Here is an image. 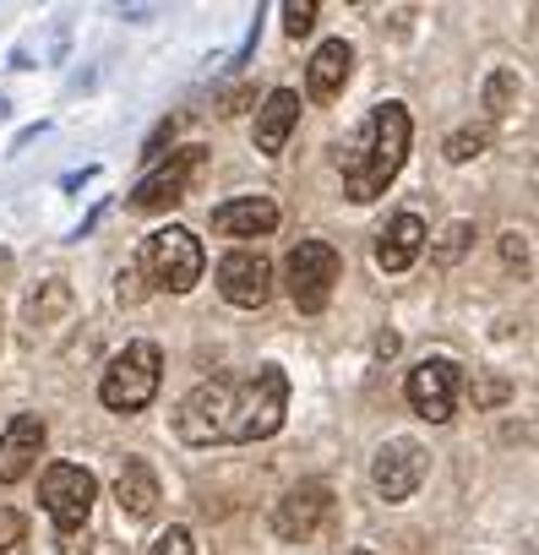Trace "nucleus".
I'll return each mask as SVG.
<instances>
[{
    "instance_id": "nucleus-1",
    "label": "nucleus",
    "mask_w": 539,
    "mask_h": 555,
    "mask_svg": "<svg viewBox=\"0 0 539 555\" xmlns=\"http://www.w3.org/2000/svg\"><path fill=\"white\" fill-rule=\"evenodd\" d=\"M409 137H414V120H409L403 104H376L371 109L360 142L344 153V191H349V202L365 207V202H376L398 180V169L409 158Z\"/></svg>"
},
{
    "instance_id": "nucleus-2",
    "label": "nucleus",
    "mask_w": 539,
    "mask_h": 555,
    "mask_svg": "<svg viewBox=\"0 0 539 555\" xmlns=\"http://www.w3.org/2000/svg\"><path fill=\"white\" fill-rule=\"evenodd\" d=\"M284 414H290V376H284V365H261L256 376L234 382L229 441L251 447V441H267V436H279Z\"/></svg>"
},
{
    "instance_id": "nucleus-3",
    "label": "nucleus",
    "mask_w": 539,
    "mask_h": 555,
    "mask_svg": "<svg viewBox=\"0 0 539 555\" xmlns=\"http://www.w3.org/2000/svg\"><path fill=\"white\" fill-rule=\"evenodd\" d=\"M158 382H164V349L147 344V338H137V344H126L110 360V371L99 382V398L115 414H137V409H147L158 398Z\"/></svg>"
},
{
    "instance_id": "nucleus-4",
    "label": "nucleus",
    "mask_w": 539,
    "mask_h": 555,
    "mask_svg": "<svg viewBox=\"0 0 539 555\" xmlns=\"http://www.w3.org/2000/svg\"><path fill=\"white\" fill-rule=\"evenodd\" d=\"M202 267H207L202 240L191 229H180V223H164V229H153L142 240V272L153 278L158 289H169V295L196 289L202 284Z\"/></svg>"
},
{
    "instance_id": "nucleus-5",
    "label": "nucleus",
    "mask_w": 539,
    "mask_h": 555,
    "mask_svg": "<svg viewBox=\"0 0 539 555\" xmlns=\"http://www.w3.org/2000/svg\"><path fill=\"white\" fill-rule=\"evenodd\" d=\"M234 382L240 376H207L185 392V403L175 409V436L185 447H218L229 441V414H234Z\"/></svg>"
},
{
    "instance_id": "nucleus-6",
    "label": "nucleus",
    "mask_w": 539,
    "mask_h": 555,
    "mask_svg": "<svg viewBox=\"0 0 539 555\" xmlns=\"http://www.w3.org/2000/svg\"><path fill=\"white\" fill-rule=\"evenodd\" d=\"M338 272H344V261H338V250H333L328 240H300V245L290 250V261H284V284H290L295 311H306V317L328 311Z\"/></svg>"
},
{
    "instance_id": "nucleus-7",
    "label": "nucleus",
    "mask_w": 539,
    "mask_h": 555,
    "mask_svg": "<svg viewBox=\"0 0 539 555\" xmlns=\"http://www.w3.org/2000/svg\"><path fill=\"white\" fill-rule=\"evenodd\" d=\"M39 501L61 533H82L93 517V501H99V479L82 463H50L39 479Z\"/></svg>"
},
{
    "instance_id": "nucleus-8",
    "label": "nucleus",
    "mask_w": 539,
    "mask_h": 555,
    "mask_svg": "<svg viewBox=\"0 0 539 555\" xmlns=\"http://www.w3.org/2000/svg\"><path fill=\"white\" fill-rule=\"evenodd\" d=\"M458 382H463L458 360H447V354L420 360V365L409 371V382H403L409 409H414L420 420H431V425H447V420H452V403H458Z\"/></svg>"
},
{
    "instance_id": "nucleus-9",
    "label": "nucleus",
    "mask_w": 539,
    "mask_h": 555,
    "mask_svg": "<svg viewBox=\"0 0 539 555\" xmlns=\"http://www.w3.org/2000/svg\"><path fill=\"white\" fill-rule=\"evenodd\" d=\"M425 468H431L425 447L409 441V436H393V441H382V452L371 457V485H376L382 501H409V495L425 485Z\"/></svg>"
},
{
    "instance_id": "nucleus-10",
    "label": "nucleus",
    "mask_w": 539,
    "mask_h": 555,
    "mask_svg": "<svg viewBox=\"0 0 539 555\" xmlns=\"http://www.w3.org/2000/svg\"><path fill=\"white\" fill-rule=\"evenodd\" d=\"M218 295L234 311H261L267 295H273V261L261 250H229L218 261Z\"/></svg>"
},
{
    "instance_id": "nucleus-11",
    "label": "nucleus",
    "mask_w": 539,
    "mask_h": 555,
    "mask_svg": "<svg viewBox=\"0 0 539 555\" xmlns=\"http://www.w3.org/2000/svg\"><path fill=\"white\" fill-rule=\"evenodd\" d=\"M333 512V490L322 479H300L295 490H284V501L273 506V533L284 544H306Z\"/></svg>"
},
{
    "instance_id": "nucleus-12",
    "label": "nucleus",
    "mask_w": 539,
    "mask_h": 555,
    "mask_svg": "<svg viewBox=\"0 0 539 555\" xmlns=\"http://www.w3.org/2000/svg\"><path fill=\"white\" fill-rule=\"evenodd\" d=\"M196 169H202V147H180V153H169V164H158V169H147V175L137 180L131 207H142V212L180 207V202H185V185H191Z\"/></svg>"
},
{
    "instance_id": "nucleus-13",
    "label": "nucleus",
    "mask_w": 539,
    "mask_h": 555,
    "mask_svg": "<svg viewBox=\"0 0 539 555\" xmlns=\"http://www.w3.org/2000/svg\"><path fill=\"white\" fill-rule=\"evenodd\" d=\"M44 420L39 414H17L7 430H0V485H23L34 468H39V452H44Z\"/></svg>"
},
{
    "instance_id": "nucleus-14",
    "label": "nucleus",
    "mask_w": 539,
    "mask_h": 555,
    "mask_svg": "<svg viewBox=\"0 0 539 555\" xmlns=\"http://www.w3.org/2000/svg\"><path fill=\"white\" fill-rule=\"evenodd\" d=\"M279 229V202L273 196H234L223 207H213V234L229 240H261Z\"/></svg>"
},
{
    "instance_id": "nucleus-15",
    "label": "nucleus",
    "mask_w": 539,
    "mask_h": 555,
    "mask_svg": "<svg viewBox=\"0 0 539 555\" xmlns=\"http://www.w3.org/2000/svg\"><path fill=\"white\" fill-rule=\"evenodd\" d=\"M295 120H300V93L295 88H273V93L261 99V109H256V153L261 158H279L290 147Z\"/></svg>"
},
{
    "instance_id": "nucleus-16",
    "label": "nucleus",
    "mask_w": 539,
    "mask_h": 555,
    "mask_svg": "<svg viewBox=\"0 0 539 555\" xmlns=\"http://www.w3.org/2000/svg\"><path fill=\"white\" fill-rule=\"evenodd\" d=\"M425 240H431L425 218H420V212H398V218L376 234V267H382V272H403V267H414V256L425 250Z\"/></svg>"
},
{
    "instance_id": "nucleus-17",
    "label": "nucleus",
    "mask_w": 539,
    "mask_h": 555,
    "mask_svg": "<svg viewBox=\"0 0 539 555\" xmlns=\"http://www.w3.org/2000/svg\"><path fill=\"white\" fill-rule=\"evenodd\" d=\"M115 501H120V512L126 517H153L158 512V474H153V463L147 457H126V468H120V479H115Z\"/></svg>"
},
{
    "instance_id": "nucleus-18",
    "label": "nucleus",
    "mask_w": 539,
    "mask_h": 555,
    "mask_svg": "<svg viewBox=\"0 0 539 555\" xmlns=\"http://www.w3.org/2000/svg\"><path fill=\"white\" fill-rule=\"evenodd\" d=\"M349 66H355V50H349V39H328L317 55H311V72H306V88H311V99H338L344 93V82H349Z\"/></svg>"
},
{
    "instance_id": "nucleus-19",
    "label": "nucleus",
    "mask_w": 539,
    "mask_h": 555,
    "mask_svg": "<svg viewBox=\"0 0 539 555\" xmlns=\"http://www.w3.org/2000/svg\"><path fill=\"white\" fill-rule=\"evenodd\" d=\"M517 99H523V82H517V72L496 66V72L485 77V115H490V120H506V115L517 109Z\"/></svg>"
},
{
    "instance_id": "nucleus-20",
    "label": "nucleus",
    "mask_w": 539,
    "mask_h": 555,
    "mask_svg": "<svg viewBox=\"0 0 539 555\" xmlns=\"http://www.w3.org/2000/svg\"><path fill=\"white\" fill-rule=\"evenodd\" d=\"M61 311H72V289L61 284V278H50V284L28 300V322H34V327H50Z\"/></svg>"
},
{
    "instance_id": "nucleus-21",
    "label": "nucleus",
    "mask_w": 539,
    "mask_h": 555,
    "mask_svg": "<svg viewBox=\"0 0 539 555\" xmlns=\"http://www.w3.org/2000/svg\"><path fill=\"white\" fill-rule=\"evenodd\" d=\"M469 245H474V223H469V218L447 223L441 240H436V267H458V261L469 256Z\"/></svg>"
},
{
    "instance_id": "nucleus-22",
    "label": "nucleus",
    "mask_w": 539,
    "mask_h": 555,
    "mask_svg": "<svg viewBox=\"0 0 539 555\" xmlns=\"http://www.w3.org/2000/svg\"><path fill=\"white\" fill-rule=\"evenodd\" d=\"M479 153H485V131L463 126V131L447 137V158H452V164H469V158H479Z\"/></svg>"
},
{
    "instance_id": "nucleus-23",
    "label": "nucleus",
    "mask_w": 539,
    "mask_h": 555,
    "mask_svg": "<svg viewBox=\"0 0 539 555\" xmlns=\"http://www.w3.org/2000/svg\"><path fill=\"white\" fill-rule=\"evenodd\" d=\"M317 28V0H295V7H284V34L290 39H306Z\"/></svg>"
},
{
    "instance_id": "nucleus-24",
    "label": "nucleus",
    "mask_w": 539,
    "mask_h": 555,
    "mask_svg": "<svg viewBox=\"0 0 539 555\" xmlns=\"http://www.w3.org/2000/svg\"><path fill=\"white\" fill-rule=\"evenodd\" d=\"M23 539H28V517H23V512H12V506H0V555L17 550Z\"/></svg>"
},
{
    "instance_id": "nucleus-25",
    "label": "nucleus",
    "mask_w": 539,
    "mask_h": 555,
    "mask_svg": "<svg viewBox=\"0 0 539 555\" xmlns=\"http://www.w3.org/2000/svg\"><path fill=\"white\" fill-rule=\"evenodd\" d=\"M153 555H196V544H191V528H164L158 539H153Z\"/></svg>"
},
{
    "instance_id": "nucleus-26",
    "label": "nucleus",
    "mask_w": 539,
    "mask_h": 555,
    "mask_svg": "<svg viewBox=\"0 0 539 555\" xmlns=\"http://www.w3.org/2000/svg\"><path fill=\"white\" fill-rule=\"evenodd\" d=\"M501 256H506L512 267H523V261H528V234H517V229H506V234H501Z\"/></svg>"
},
{
    "instance_id": "nucleus-27",
    "label": "nucleus",
    "mask_w": 539,
    "mask_h": 555,
    "mask_svg": "<svg viewBox=\"0 0 539 555\" xmlns=\"http://www.w3.org/2000/svg\"><path fill=\"white\" fill-rule=\"evenodd\" d=\"M61 555H88V528L82 533H61Z\"/></svg>"
},
{
    "instance_id": "nucleus-28",
    "label": "nucleus",
    "mask_w": 539,
    "mask_h": 555,
    "mask_svg": "<svg viewBox=\"0 0 539 555\" xmlns=\"http://www.w3.org/2000/svg\"><path fill=\"white\" fill-rule=\"evenodd\" d=\"M169 137H175V120H164V126L153 131V142H147V158H158V147H164Z\"/></svg>"
},
{
    "instance_id": "nucleus-29",
    "label": "nucleus",
    "mask_w": 539,
    "mask_h": 555,
    "mask_svg": "<svg viewBox=\"0 0 539 555\" xmlns=\"http://www.w3.org/2000/svg\"><path fill=\"white\" fill-rule=\"evenodd\" d=\"M371 349H376V360H393V354H398V333H382Z\"/></svg>"
},
{
    "instance_id": "nucleus-30",
    "label": "nucleus",
    "mask_w": 539,
    "mask_h": 555,
    "mask_svg": "<svg viewBox=\"0 0 539 555\" xmlns=\"http://www.w3.org/2000/svg\"><path fill=\"white\" fill-rule=\"evenodd\" d=\"M0 278H12V250H0Z\"/></svg>"
},
{
    "instance_id": "nucleus-31",
    "label": "nucleus",
    "mask_w": 539,
    "mask_h": 555,
    "mask_svg": "<svg viewBox=\"0 0 539 555\" xmlns=\"http://www.w3.org/2000/svg\"><path fill=\"white\" fill-rule=\"evenodd\" d=\"M7 115H12V104H7V99H0V120H7Z\"/></svg>"
}]
</instances>
